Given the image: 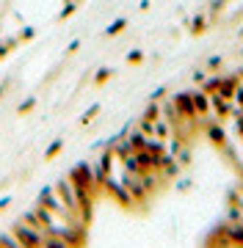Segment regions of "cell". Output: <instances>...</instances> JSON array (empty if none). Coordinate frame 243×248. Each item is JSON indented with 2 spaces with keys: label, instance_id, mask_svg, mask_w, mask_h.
<instances>
[{
  "label": "cell",
  "instance_id": "obj_1",
  "mask_svg": "<svg viewBox=\"0 0 243 248\" xmlns=\"http://www.w3.org/2000/svg\"><path fill=\"white\" fill-rule=\"evenodd\" d=\"M69 179H72L81 190H89V193H97L99 187H102V185H99V179L94 177V166H89V163L75 166V171L69 174Z\"/></svg>",
  "mask_w": 243,
  "mask_h": 248
},
{
  "label": "cell",
  "instance_id": "obj_2",
  "mask_svg": "<svg viewBox=\"0 0 243 248\" xmlns=\"http://www.w3.org/2000/svg\"><path fill=\"white\" fill-rule=\"evenodd\" d=\"M202 130H205V135H207V141L213 143V146H216V149H221V146H227V133H224V124L221 122H210V119H207V122H202Z\"/></svg>",
  "mask_w": 243,
  "mask_h": 248
},
{
  "label": "cell",
  "instance_id": "obj_3",
  "mask_svg": "<svg viewBox=\"0 0 243 248\" xmlns=\"http://www.w3.org/2000/svg\"><path fill=\"white\" fill-rule=\"evenodd\" d=\"M191 99H194V110H196V119L199 122H207L210 119V94L205 89H194L191 91Z\"/></svg>",
  "mask_w": 243,
  "mask_h": 248
},
{
  "label": "cell",
  "instance_id": "obj_4",
  "mask_svg": "<svg viewBox=\"0 0 243 248\" xmlns=\"http://www.w3.org/2000/svg\"><path fill=\"white\" fill-rule=\"evenodd\" d=\"M210 110L216 113L218 122H224V119H229V116L235 113V102L232 99H224L221 94H213V97H210Z\"/></svg>",
  "mask_w": 243,
  "mask_h": 248
},
{
  "label": "cell",
  "instance_id": "obj_5",
  "mask_svg": "<svg viewBox=\"0 0 243 248\" xmlns=\"http://www.w3.org/2000/svg\"><path fill=\"white\" fill-rule=\"evenodd\" d=\"M174 99V108H177V113H180V119H196V110H194V99H191V91H182V94H177Z\"/></svg>",
  "mask_w": 243,
  "mask_h": 248
},
{
  "label": "cell",
  "instance_id": "obj_6",
  "mask_svg": "<svg viewBox=\"0 0 243 248\" xmlns=\"http://www.w3.org/2000/svg\"><path fill=\"white\" fill-rule=\"evenodd\" d=\"M238 86H241V78H238V75H224V78H221V89H218V94H221L224 99H235Z\"/></svg>",
  "mask_w": 243,
  "mask_h": 248
},
{
  "label": "cell",
  "instance_id": "obj_7",
  "mask_svg": "<svg viewBox=\"0 0 243 248\" xmlns=\"http://www.w3.org/2000/svg\"><path fill=\"white\" fill-rule=\"evenodd\" d=\"M221 78H224V75H213V78H205V80H202V89H205L210 97H213V94H218V89H221Z\"/></svg>",
  "mask_w": 243,
  "mask_h": 248
},
{
  "label": "cell",
  "instance_id": "obj_8",
  "mask_svg": "<svg viewBox=\"0 0 243 248\" xmlns=\"http://www.w3.org/2000/svg\"><path fill=\"white\" fill-rule=\"evenodd\" d=\"M207 31V19L205 17H196L194 19V25H191V33H205Z\"/></svg>",
  "mask_w": 243,
  "mask_h": 248
},
{
  "label": "cell",
  "instance_id": "obj_9",
  "mask_svg": "<svg viewBox=\"0 0 243 248\" xmlns=\"http://www.w3.org/2000/svg\"><path fill=\"white\" fill-rule=\"evenodd\" d=\"M221 63H224L221 58H210V61H207V69H210V72H218V66H221Z\"/></svg>",
  "mask_w": 243,
  "mask_h": 248
},
{
  "label": "cell",
  "instance_id": "obj_10",
  "mask_svg": "<svg viewBox=\"0 0 243 248\" xmlns=\"http://www.w3.org/2000/svg\"><path fill=\"white\" fill-rule=\"evenodd\" d=\"M122 28H125V19H119V22H113V25L108 28V33L113 36V33H119V31H122Z\"/></svg>",
  "mask_w": 243,
  "mask_h": 248
},
{
  "label": "cell",
  "instance_id": "obj_11",
  "mask_svg": "<svg viewBox=\"0 0 243 248\" xmlns=\"http://www.w3.org/2000/svg\"><path fill=\"white\" fill-rule=\"evenodd\" d=\"M58 149H61V141H55L53 146H50V152H47V160L53 157V155H55V152H58Z\"/></svg>",
  "mask_w": 243,
  "mask_h": 248
},
{
  "label": "cell",
  "instance_id": "obj_12",
  "mask_svg": "<svg viewBox=\"0 0 243 248\" xmlns=\"http://www.w3.org/2000/svg\"><path fill=\"white\" fill-rule=\"evenodd\" d=\"M108 78H111V72H99V75H97V83H105Z\"/></svg>",
  "mask_w": 243,
  "mask_h": 248
}]
</instances>
